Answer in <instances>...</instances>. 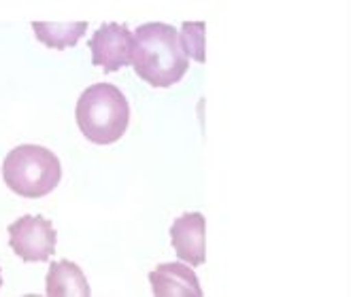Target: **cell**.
Segmentation results:
<instances>
[{"label": "cell", "mask_w": 351, "mask_h": 297, "mask_svg": "<svg viewBox=\"0 0 351 297\" xmlns=\"http://www.w3.org/2000/svg\"><path fill=\"white\" fill-rule=\"evenodd\" d=\"M132 66L152 88H171L188 73V57L179 45V32L164 21H149L136 28Z\"/></svg>", "instance_id": "6da1fadb"}, {"label": "cell", "mask_w": 351, "mask_h": 297, "mask_svg": "<svg viewBox=\"0 0 351 297\" xmlns=\"http://www.w3.org/2000/svg\"><path fill=\"white\" fill-rule=\"evenodd\" d=\"M75 119L81 134L94 144H113L128 130V98L111 83H96L79 96Z\"/></svg>", "instance_id": "7a4b0ae2"}, {"label": "cell", "mask_w": 351, "mask_h": 297, "mask_svg": "<svg viewBox=\"0 0 351 297\" xmlns=\"http://www.w3.org/2000/svg\"><path fill=\"white\" fill-rule=\"evenodd\" d=\"M3 179L13 194L38 200L49 196L62 181V164L40 144H19L3 162Z\"/></svg>", "instance_id": "3957f363"}, {"label": "cell", "mask_w": 351, "mask_h": 297, "mask_svg": "<svg viewBox=\"0 0 351 297\" xmlns=\"http://www.w3.org/2000/svg\"><path fill=\"white\" fill-rule=\"evenodd\" d=\"M9 231V246L17 257L24 261H47L56 253L58 231L53 229L51 221L43 217L24 215L15 223L7 227Z\"/></svg>", "instance_id": "277c9868"}, {"label": "cell", "mask_w": 351, "mask_h": 297, "mask_svg": "<svg viewBox=\"0 0 351 297\" xmlns=\"http://www.w3.org/2000/svg\"><path fill=\"white\" fill-rule=\"evenodd\" d=\"M92 51V64L102 66L105 73H115L123 66H132L134 36L126 24H102L88 40Z\"/></svg>", "instance_id": "5b68a950"}, {"label": "cell", "mask_w": 351, "mask_h": 297, "mask_svg": "<svg viewBox=\"0 0 351 297\" xmlns=\"http://www.w3.org/2000/svg\"><path fill=\"white\" fill-rule=\"evenodd\" d=\"M171 240L179 261L202 266L206 261V221L202 212H185L171 225Z\"/></svg>", "instance_id": "8992f818"}, {"label": "cell", "mask_w": 351, "mask_h": 297, "mask_svg": "<svg viewBox=\"0 0 351 297\" xmlns=\"http://www.w3.org/2000/svg\"><path fill=\"white\" fill-rule=\"evenodd\" d=\"M149 283L156 297H202L196 272L181 261L160 263L149 274Z\"/></svg>", "instance_id": "52a82bcc"}, {"label": "cell", "mask_w": 351, "mask_h": 297, "mask_svg": "<svg viewBox=\"0 0 351 297\" xmlns=\"http://www.w3.org/2000/svg\"><path fill=\"white\" fill-rule=\"evenodd\" d=\"M45 285H47L45 293L49 297H90L92 295L86 274L81 272V268L75 261H69V259L51 263Z\"/></svg>", "instance_id": "ba28073f"}, {"label": "cell", "mask_w": 351, "mask_h": 297, "mask_svg": "<svg viewBox=\"0 0 351 297\" xmlns=\"http://www.w3.org/2000/svg\"><path fill=\"white\" fill-rule=\"evenodd\" d=\"M32 30L45 47L69 49L75 47L79 38L86 34L88 21H66V24H60V21H32Z\"/></svg>", "instance_id": "9c48e42d"}, {"label": "cell", "mask_w": 351, "mask_h": 297, "mask_svg": "<svg viewBox=\"0 0 351 297\" xmlns=\"http://www.w3.org/2000/svg\"><path fill=\"white\" fill-rule=\"evenodd\" d=\"M204 30L206 24L204 21H183L181 26V34H179V45L185 57H192L198 64L206 62V53H204Z\"/></svg>", "instance_id": "30bf717a"}, {"label": "cell", "mask_w": 351, "mask_h": 297, "mask_svg": "<svg viewBox=\"0 0 351 297\" xmlns=\"http://www.w3.org/2000/svg\"><path fill=\"white\" fill-rule=\"evenodd\" d=\"M0 287H3V274H0Z\"/></svg>", "instance_id": "8fae6325"}]
</instances>
